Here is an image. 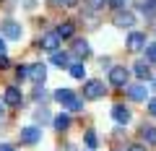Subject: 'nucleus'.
<instances>
[{"instance_id": "nucleus-1", "label": "nucleus", "mask_w": 156, "mask_h": 151, "mask_svg": "<svg viewBox=\"0 0 156 151\" xmlns=\"http://www.w3.org/2000/svg\"><path fill=\"white\" fill-rule=\"evenodd\" d=\"M55 102H57L60 107H68V110H73V112L83 110V102L78 99V96L73 94L70 89H57V91H55Z\"/></svg>"}, {"instance_id": "nucleus-2", "label": "nucleus", "mask_w": 156, "mask_h": 151, "mask_svg": "<svg viewBox=\"0 0 156 151\" xmlns=\"http://www.w3.org/2000/svg\"><path fill=\"white\" fill-rule=\"evenodd\" d=\"M83 96H86V99H91V102L104 99V96H107V84H104V81H99V78L86 81V84H83Z\"/></svg>"}, {"instance_id": "nucleus-3", "label": "nucleus", "mask_w": 156, "mask_h": 151, "mask_svg": "<svg viewBox=\"0 0 156 151\" xmlns=\"http://www.w3.org/2000/svg\"><path fill=\"white\" fill-rule=\"evenodd\" d=\"M0 34L5 37V39H21L23 37V26L18 21H13V18H5V21H0Z\"/></svg>"}, {"instance_id": "nucleus-4", "label": "nucleus", "mask_w": 156, "mask_h": 151, "mask_svg": "<svg viewBox=\"0 0 156 151\" xmlns=\"http://www.w3.org/2000/svg\"><path fill=\"white\" fill-rule=\"evenodd\" d=\"M60 34L57 31H47V34H42L39 37V50H44V52H55V50H60Z\"/></svg>"}, {"instance_id": "nucleus-5", "label": "nucleus", "mask_w": 156, "mask_h": 151, "mask_svg": "<svg viewBox=\"0 0 156 151\" xmlns=\"http://www.w3.org/2000/svg\"><path fill=\"white\" fill-rule=\"evenodd\" d=\"M128 78H130V70L125 65L109 68V84L112 86H128Z\"/></svg>"}, {"instance_id": "nucleus-6", "label": "nucleus", "mask_w": 156, "mask_h": 151, "mask_svg": "<svg viewBox=\"0 0 156 151\" xmlns=\"http://www.w3.org/2000/svg\"><path fill=\"white\" fill-rule=\"evenodd\" d=\"M112 23H115L117 29H130V26L135 23V13H130V11H125V8H122V11H117V13H115Z\"/></svg>"}, {"instance_id": "nucleus-7", "label": "nucleus", "mask_w": 156, "mask_h": 151, "mask_svg": "<svg viewBox=\"0 0 156 151\" xmlns=\"http://www.w3.org/2000/svg\"><path fill=\"white\" fill-rule=\"evenodd\" d=\"M21 99H23V94H21L18 86H8V89L3 91V104H8V107H18Z\"/></svg>"}, {"instance_id": "nucleus-8", "label": "nucleus", "mask_w": 156, "mask_h": 151, "mask_svg": "<svg viewBox=\"0 0 156 151\" xmlns=\"http://www.w3.org/2000/svg\"><path fill=\"white\" fill-rule=\"evenodd\" d=\"M146 47V34L143 31H130L128 34V50L130 52H140Z\"/></svg>"}, {"instance_id": "nucleus-9", "label": "nucleus", "mask_w": 156, "mask_h": 151, "mask_svg": "<svg viewBox=\"0 0 156 151\" xmlns=\"http://www.w3.org/2000/svg\"><path fill=\"white\" fill-rule=\"evenodd\" d=\"M29 78H31L34 84H44L47 65H44V63H34V65H29Z\"/></svg>"}, {"instance_id": "nucleus-10", "label": "nucleus", "mask_w": 156, "mask_h": 151, "mask_svg": "<svg viewBox=\"0 0 156 151\" xmlns=\"http://www.w3.org/2000/svg\"><path fill=\"white\" fill-rule=\"evenodd\" d=\"M18 138H21V143H26V146H34L39 138H42V130H39V128H21Z\"/></svg>"}, {"instance_id": "nucleus-11", "label": "nucleus", "mask_w": 156, "mask_h": 151, "mask_svg": "<svg viewBox=\"0 0 156 151\" xmlns=\"http://www.w3.org/2000/svg\"><path fill=\"white\" fill-rule=\"evenodd\" d=\"M112 120L120 123V125H128L130 123V110L125 104H115V107H112Z\"/></svg>"}, {"instance_id": "nucleus-12", "label": "nucleus", "mask_w": 156, "mask_h": 151, "mask_svg": "<svg viewBox=\"0 0 156 151\" xmlns=\"http://www.w3.org/2000/svg\"><path fill=\"white\" fill-rule=\"evenodd\" d=\"M70 55H73V57H78V60H86V57L91 55V47H89V42H83V39H76V42H73V50H70Z\"/></svg>"}, {"instance_id": "nucleus-13", "label": "nucleus", "mask_w": 156, "mask_h": 151, "mask_svg": "<svg viewBox=\"0 0 156 151\" xmlns=\"http://www.w3.org/2000/svg\"><path fill=\"white\" fill-rule=\"evenodd\" d=\"M128 96L133 102H143L148 96V89H146V84H133V86H128Z\"/></svg>"}, {"instance_id": "nucleus-14", "label": "nucleus", "mask_w": 156, "mask_h": 151, "mask_svg": "<svg viewBox=\"0 0 156 151\" xmlns=\"http://www.w3.org/2000/svg\"><path fill=\"white\" fill-rule=\"evenodd\" d=\"M133 73L138 76L140 81H148V78H151V63H148V60H138V63L133 65Z\"/></svg>"}, {"instance_id": "nucleus-15", "label": "nucleus", "mask_w": 156, "mask_h": 151, "mask_svg": "<svg viewBox=\"0 0 156 151\" xmlns=\"http://www.w3.org/2000/svg\"><path fill=\"white\" fill-rule=\"evenodd\" d=\"M52 65H57V68H68V65H70V52H60V50H55V52H52Z\"/></svg>"}, {"instance_id": "nucleus-16", "label": "nucleus", "mask_w": 156, "mask_h": 151, "mask_svg": "<svg viewBox=\"0 0 156 151\" xmlns=\"http://www.w3.org/2000/svg\"><path fill=\"white\" fill-rule=\"evenodd\" d=\"M52 125H55V130H68L70 128V115L68 112H60V115H55V120H52Z\"/></svg>"}, {"instance_id": "nucleus-17", "label": "nucleus", "mask_w": 156, "mask_h": 151, "mask_svg": "<svg viewBox=\"0 0 156 151\" xmlns=\"http://www.w3.org/2000/svg\"><path fill=\"white\" fill-rule=\"evenodd\" d=\"M68 73H70V78H76V81H83V76H86V68H83V63H70V65H68Z\"/></svg>"}, {"instance_id": "nucleus-18", "label": "nucleus", "mask_w": 156, "mask_h": 151, "mask_svg": "<svg viewBox=\"0 0 156 151\" xmlns=\"http://www.w3.org/2000/svg\"><path fill=\"white\" fill-rule=\"evenodd\" d=\"M55 31H57V34H60V39H70L73 34H76V26H73V23H70V21H65V23H60V26H57V29H55Z\"/></svg>"}, {"instance_id": "nucleus-19", "label": "nucleus", "mask_w": 156, "mask_h": 151, "mask_svg": "<svg viewBox=\"0 0 156 151\" xmlns=\"http://www.w3.org/2000/svg\"><path fill=\"white\" fill-rule=\"evenodd\" d=\"M140 135H143L146 143L156 146V128H154V125H143V128H140Z\"/></svg>"}, {"instance_id": "nucleus-20", "label": "nucleus", "mask_w": 156, "mask_h": 151, "mask_svg": "<svg viewBox=\"0 0 156 151\" xmlns=\"http://www.w3.org/2000/svg\"><path fill=\"white\" fill-rule=\"evenodd\" d=\"M83 141H86L89 149H96V146H99V135H96L94 130H86V133H83Z\"/></svg>"}, {"instance_id": "nucleus-21", "label": "nucleus", "mask_w": 156, "mask_h": 151, "mask_svg": "<svg viewBox=\"0 0 156 151\" xmlns=\"http://www.w3.org/2000/svg\"><path fill=\"white\" fill-rule=\"evenodd\" d=\"M50 117H52V115L44 110V107H42V110H37V115H34V120H37V123H42V125H47V123H50Z\"/></svg>"}, {"instance_id": "nucleus-22", "label": "nucleus", "mask_w": 156, "mask_h": 151, "mask_svg": "<svg viewBox=\"0 0 156 151\" xmlns=\"http://www.w3.org/2000/svg\"><path fill=\"white\" fill-rule=\"evenodd\" d=\"M143 52H146V60H148V63H156V42H154V45H146Z\"/></svg>"}, {"instance_id": "nucleus-23", "label": "nucleus", "mask_w": 156, "mask_h": 151, "mask_svg": "<svg viewBox=\"0 0 156 151\" xmlns=\"http://www.w3.org/2000/svg\"><path fill=\"white\" fill-rule=\"evenodd\" d=\"M16 78L18 81H26L29 78V65H18L16 68Z\"/></svg>"}, {"instance_id": "nucleus-24", "label": "nucleus", "mask_w": 156, "mask_h": 151, "mask_svg": "<svg viewBox=\"0 0 156 151\" xmlns=\"http://www.w3.org/2000/svg\"><path fill=\"white\" fill-rule=\"evenodd\" d=\"M34 99H37V102H44V99H47L44 89H42V86H39V84H37V89H34Z\"/></svg>"}, {"instance_id": "nucleus-25", "label": "nucleus", "mask_w": 156, "mask_h": 151, "mask_svg": "<svg viewBox=\"0 0 156 151\" xmlns=\"http://www.w3.org/2000/svg\"><path fill=\"white\" fill-rule=\"evenodd\" d=\"M86 3H89L91 11H99V8H104V0H86Z\"/></svg>"}, {"instance_id": "nucleus-26", "label": "nucleus", "mask_w": 156, "mask_h": 151, "mask_svg": "<svg viewBox=\"0 0 156 151\" xmlns=\"http://www.w3.org/2000/svg\"><path fill=\"white\" fill-rule=\"evenodd\" d=\"M60 5H65V8H76L78 5V0H57Z\"/></svg>"}, {"instance_id": "nucleus-27", "label": "nucleus", "mask_w": 156, "mask_h": 151, "mask_svg": "<svg viewBox=\"0 0 156 151\" xmlns=\"http://www.w3.org/2000/svg\"><path fill=\"white\" fill-rule=\"evenodd\" d=\"M148 112H151V117H156V96L148 102Z\"/></svg>"}, {"instance_id": "nucleus-28", "label": "nucleus", "mask_w": 156, "mask_h": 151, "mask_svg": "<svg viewBox=\"0 0 156 151\" xmlns=\"http://www.w3.org/2000/svg\"><path fill=\"white\" fill-rule=\"evenodd\" d=\"M8 65H11V60H8V57L5 55H0V70H5V68Z\"/></svg>"}, {"instance_id": "nucleus-29", "label": "nucleus", "mask_w": 156, "mask_h": 151, "mask_svg": "<svg viewBox=\"0 0 156 151\" xmlns=\"http://www.w3.org/2000/svg\"><path fill=\"white\" fill-rule=\"evenodd\" d=\"M128 151H146V146H143V143H133Z\"/></svg>"}, {"instance_id": "nucleus-30", "label": "nucleus", "mask_w": 156, "mask_h": 151, "mask_svg": "<svg viewBox=\"0 0 156 151\" xmlns=\"http://www.w3.org/2000/svg\"><path fill=\"white\" fill-rule=\"evenodd\" d=\"M99 65H101V68H112V63H109V57H101Z\"/></svg>"}, {"instance_id": "nucleus-31", "label": "nucleus", "mask_w": 156, "mask_h": 151, "mask_svg": "<svg viewBox=\"0 0 156 151\" xmlns=\"http://www.w3.org/2000/svg\"><path fill=\"white\" fill-rule=\"evenodd\" d=\"M0 151H16V149H13L11 143H0Z\"/></svg>"}, {"instance_id": "nucleus-32", "label": "nucleus", "mask_w": 156, "mask_h": 151, "mask_svg": "<svg viewBox=\"0 0 156 151\" xmlns=\"http://www.w3.org/2000/svg\"><path fill=\"white\" fill-rule=\"evenodd\" d=\"M0 55H5V42H3V37H0Z\"/></svg>"}, {"instance_id": "nucleus-33", "label": "nucleus", "mask_w": 156, "mask_h": 151, "mask_svg": "<svg viewBox=\"0 0 156 151\" xmlns=\"http://www.w3.org/2000/svg\"><path fill=\"white\" fill-rule=\"evenodd\" d=\"M0 117H3V102H0Z\"/></svg>"}, {"instance_id": "nucleus-34", "label": "nucleus", "mask_w": 156, "mask_h": 151, "mask_svg": "<svg viewBox=\"0 0 156 151\" xmlns=\"http://www.w3.org/2000/svg\"><path fill=\"white\" fill-rule=\"evenodd\" d=\"M154 86H156V81H154Z\"/></svg>"}, {"instance_id": "nucleus-35", "label": "nucleus", "mask_w": 156, "mask_h": 151, "mask_svg": "<svg viewBox=\"0 0 156 151\" xmlns=\"http://www.w3.org/2000/svg\"><path fill=\"white\" fill-rule=\"evenodd\" d=\"M115 151H117V149H115Z\"/></svg>"}]
</instances>
